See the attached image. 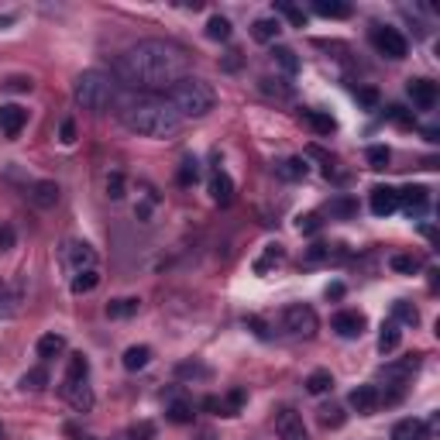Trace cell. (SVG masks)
I'll list each match as a JSON object with an SVG mask.
<instances>
[{
    "label": "cell",
    "instance_id": "cell-1",
    "mask_svg": "<svg viewBox=\"0 0 440 440\" xmlns=\"http://www.w3.org/2000/svg\"><path fill=\"white\" fill-rule=\"evenodd\" d=\"M114 73L131 90H145L148 97H159L172 90L179 80L190 76V55L176 41L145 38L131 48H124L114 59Z\"/></svg>",
    "mask_w": 440,
    "mask_h": 440
},
{
    "label": "cell",
    "instance_id": "cell-2",
    "mask_svg": "<svg viewBox=\"0 0 440 440\" xmlns=\"http://www.w3.org/2000/svg\"><path fill=\"white\" fill-rule=\"evenodd\" d=\"M120 124L138 134V138H155V141H165V138H176L183 131V118L176 114V107L162 97H138L131 100L124 111H120Z\"/></svg>",
    "mask_w": 440,
    "mask_h": 440
},
{
    "label": "cell",
    "instance_id": "cell-3",
    "mask_svg": "<svg viewBox=\"0 0 440 440\" xmlns=\"http://www.w3.org/2000/svg\"><path fill=\"white\" fill-rule=\"evenodd\" d=\"M169 104L176 107L179 118H203V114L213 111L217 93H213V86L206 80H200V76H186V80H179L169 90Z\"/></svg>",
    "mask_w": 440,
    "mask_h": 440
},
{
    "label": "cell",
    "instance_id": "cell-4",
    "mask_svg": "<svg viewBox=\"0 0 440 440\" xmlns=\"http://www.w3.org/2000/svg\"><path fill=\"white\" fill-rule=\"evenodd\" d=\"M76 104H80L83 111H93V114H104L111 104H114V97H118V86L114 80L107 76V73H100V69H86L80 80H76Z\"/></svg>",
    "mask_w": 440,
    "mask_h": 440
},
{
    "label": "cell",
    "instance_id": "cell-5",
    "mask_svg": "<svg viewBox=\"0 0 440 440\" xmlns=\"http://www.w3.org/2000/svg\"><path fill=\"white\" fill-rule=\"evenodd\" d=\"M282 327H285L289 334H296V337H313V334H317V313H313L306 303H292V306H285V313H282Z\"/></svg>",
    "mask_w": 440,
    "mask_h": 440
},
{
    "label": "cell",
    "instance_id": "cell-6",
    "mask_svg": "<svg viewBox=\"0 0 440 440\" xmlns=\"http://www.w3.org/2000/svg\"><path fill=\"white\" fill-rule=\"evenodd\" d=\"M371 41H375V48H378L385 59H406V52H409L406 38H402L396 28H389V24H385V28L378 24V28L371 31Z\"/></svg>",
    "mask_w": 440,
    "mask_h": 440
},
{
    "label": "cell",
    "instance_id": "cell-7",
    "mask_svg": "<svg viewBox=\"0 0 440 440\" xmlns=\"http://www.w3.org/2000/svg\"><path fill=\"white\" fill-rule=\"evenodd\" d=\"M276 434H279V440H310L306 427H303V416L289 406L276 413Z\"/></svg>",
    "mask_w": 440,
    "mask_h": 440
},
{
    "label": "cell",
    "instance_id": "cell-8",
    "mask_svg": "<svg viewBox=\"0 0 440 440\" xmlns=\"http://www.w3.org/2000/svg\"><path fill=\"white\" fill-rule=\"evenodd\" d=\"M62 255H66V265H69V272L76 276V272H86V269H93L97 265V251L86 244V241H69L66 248H62Z\"/></svg>",
    "mask_w": 440,
    "mask_h": 440
},
{
    "label": "cell",
    "instance_id": "cell-9",
    "mask_svg": "<svg viewBox=\"0 0 440 440\" xmlns=\"http://www.w3.org/2000/svg\"><path fill=\"white\" fill-rule=\"evenodd\" d=\"M330 327H334L341 337H361L368 320H364V313H358V310H341V313L330 320Z\"/></svg>",
    "mask_w": 440,
    "mask_h": 440
},
{
    "label": "cell",
    "instance_id": "cell-10",
    "mask_svg": "<svg viewBox=\"0 0 440 440\" xmlns=\"http://www.w3.org/2000/svg\"><path fill=\"white\" fill-rule=\"evenodd\" d=\"M24 120H28V111H24V107H17V104H3V107H0V134L17 138L21 127H24Z\"/></svg>",
    "mask_w": 440,
    "mask_h": 440
},
{
    "label": "cell",
    "instance_id": "cell-11",
    "mask_svg": "<svg viewBox=\"0 0 440 440\" xmlns=\"http://www.w3.org/2000/svg\"><path fill=\"white\" fill-rule=\"evenodd\" d=\"M409 100L420 107V111H434V104H437V83L430 80H409Z\"/></svg>",
    "mask_w": 440,
    "mask_h": 440
},
{
    "label": "cell",
    "instance_id": "cell-12",
    "mask_svg": "<svg viewBox=\"0 0 440 440\" xmlns=\"http://www.w3.org/2000/svg\"><path fill=\"white\" fill-rule=\"evenodd\" d=\"M378 402H382V396H378V389H375V385H358V389L348 396V406H351L355 413H361V416L375 413V409H378Z\"/></svg>",
    "mask_w": 440,
    "mask_h": 440
},
{
    "label": "cell",
    "instance_id": "cell-13",
    "mask_svg": "<svg viewBox=\"0 0 440 440\" xmlns=\"http://www.w3.org/2000/svg\"><path fill=\"white\" fill-rule=\"evenodd\" d=\"M368 206H371V213H375V217H389V213L399 206V197H396V190H392V186H375V190H371Z\"/></svg>",
    "mask_w": 440,
    "mask_h": 440
},
{
    "label": "cell",
    "instance_id": "cell-14",
    "mask_svg": "<svg viewBox=\"0 0 440 440\" xmlns=\"http://www.w3.org/2000/svg\"><path fill=\"white\" fill-rule=\"evenodd\" d=\"M62 396L69 399L73 409H80V413H90V409H93V392H90L86 382H62Z\"/></svg>",
    "mask_w": 440,
    "mask_h": 440
},
{
    "label": "cell",
    "instance_id": "cell-15",
    "mask_svg": "<svg viewBox=\"0 0 440 440\" xmlns=\"http://www.w3.org/2000/svg\"><path fill=\"white\" fill-rule=\"evenodd\" d=\"M430 437V427L423 423V420H399L396 427H392V440H427Z\"/></svg>",
    "mask_w": 440,
    "mask_h": 440
},
{
    "label": "cell",
    "instance_id": "cell-16",
    "mask_svg": "<svg viewBox=\"0 0 440 440\" xmlns=\"http://www.w3.org/2000/svg\"><path fill=\"white\" fill-rule=\"evenodd\" d=\"M210 200L220 203V206H227V203L234 200V183H231L227 172H213V179H210Z\"/></svg>",
    "mask_w": 440,
    "mask_h": 440
},
{
    "label": "cell",
    "instance_id": "cell-17",
    "mask_svg": "<svg viewBox=\"0 0 440 440\" xmlns=\"http://www.w3.org/2000/svg\"><path fill=\"white\" fill-rule=\"evenodd\" d=\"M396 197H399V206H406V213L413 217V213H423V206H427V190L423 186H406V190H396Z\"/></svg>",
    "mask_w": 440,
    "mask_h": 440
},
{
    "label": "cell",
    "instance_id": "cell-18",
    "mask_svg": "<svg viewBox=\"0 0 440 440\" xmlns=\"http://www.w3.org/2000/svg\"><path fill=\"white\" fill-rule=\"evenodd\" d=\"M299 118L306 120V124H310V127H313L320 138H330V134L337 131V120L330 118V114H323V111H303Z\"/></svg>",
    "mask_w": 440,
    "mask_h": 440
},
{
    "label": "cell",
    "instance_id": "cell-19",
    "mask_svg": "<svg viewBox=\"0 0 440 440\" xmlns=\"http://www.w3.org/2000/svg\"><path fill=\"white\" fill-rule=\"evenodd\" d=\"M31 203L35 206H55L59 203V186L52 183V179H41L31 186Z\"/></svg>",
    "mask_w": 440,
    "mask_h": 440
},
{
    "label": "cell",
    "instance_id": "cell-20",
    "mask_svg": "<svg viewBox=\"0 0 440 440\" xmlns=\"http://www.w3.org/2000/svg\"><path fill=\"white\" fill-rule=\"evenodd\" d=\"M276 176L285 179V183H299V179H306V159H282L276 165Z\"/></svg>",
    "mask_w": 440,
    "mask_h": 440
},
{
    "label": "cell",
    "instance_id": "cell-21",
    "mask_svg": "<svg viewBox=\"0 0 440 440\" xmlns=\"http://www.w3.org/2000/svg\"><path fill=\"white\" fill-rule=\"evenodd\" d=\"M62 351H66V337H62V334H45V337H38V358L41 361L59 358Z\"/></svg>",
    "mask_w": 440,
    "mask_h": 440
},
{
    "label": "cell",
    "instance_id": "cell-22",
    "mask_svg": "<svg viewBox=\"0 0 440 440\" xmlns=\"http://www.w3.org/2000/svg\"><path fill=\"white\" fill-rule=\"evenodd\" d=\"M399 341H402L399 323H396V320L382 323V334H378V351H382V355H392V351L399 348Z\"/></svg>",
    "mask_w": 440,
    "mask_h": 440
},
{
    "label": "cell",
    "instance_id": "cell-23",
    "mask_svg": "<svg viewBox=\"0 0 440 440\" xmlns=\"http://www.w3.org/2000/svg\"><path fill=\"white\" fill-rule=\"evenodd\" d=\"M282 31V24L276 17H258L255 24H251V38L255 41H276Z\"/></svg>",
    "mask_w": 440,
    "mask_h": 440
},
{
    "label": "cell",
    "instance_id": "cell-24",
    "mask_svg": "<svg viewBox=\"0 0 440 440\" xmlns=\"http://www.w3.org/2000/svg\"><path fill=\"white\" fill-rule=\"evenodd\" d=\"M148 361H152V348H148V344H134V348L124 351V368H127V371H138V368H145Z\"/></svg>",
    "mask_w": 440,
    "mask_h": 440
},
{
    "label": "cell",
    "instance_id": "cell-25",
    "mask_svg": "<svg viewBox=\"0 0 440 440\" xmlns=\"http://www.w3.org/2000/svg\"><path fill=\"white\" fill-rule=\"evenodd\" d=\"M334 389V375L327 371V368H317L310 378H306V392L310 396H323V392H330Z\"/></svg>",
    "mask_w": 440,
    "mask_h": 440
},
{
    "label": "cell",
    "instance_id": "cell-26",
    "mask_svg": "<svg viewBox=\"0 0 440 440\" xmlns=\"http://www.w3.org/2000/svg\"><path fill=\"white\" fill-rule=\"evenodd\" d=\"M313 10L320 14V17H351V3H341V0H317L313 3Z\"/></svg>",
    "mask_w": 440,
    "mask_h": 440
},
{
    "label": "cell",
    "instance_id": "cell-27",
    "mask_svg": "<svg viewBox=\"0 0 440 440\" xmlns=\"http://www.w3.org/2000/svg\"><path fill=\"white\" fill-rule=\"evenodd\" d=\"M389 265H392V272H399V276H416V272L423 269V262H420L416 255H392Z\"/></svg>",
    "mask_w": 440,
    "mask_h": 440
},
{
    "label": "cell",
    "instance_id": "cell-28",
    "mask_svg": "<svg viewBox=\"0 0 440 440\" xmlns=\"http://www.w3.org/2000/svg\"><path fill=\"white\" fill-rule=\"evenodd\" d=\"M138 299H114V303H107V317L111 320H124V317H134L138 313Z\"/></svg>",
    "mask_w": 440,
    "mask_h": 440
},
{
    "label": "cell",
    "instance_id": "cell-29",
    "mask_svg": "<svg viewBox=\"0 0 440 440\" xmlns=\"http://www.w3.org/2000/svg\"><path fill=\"white\" fill-rule=\"evenodd\" d=\"M206 38L227 41V38H231V21H227V17H220V14H213V17L206 21Z\"/></svg>",
    "mask_w": 440,
    "mask_h": 440
},
{
    "label": "cell",
    "instance_id": "cell-30",
    "mask_svg": "<svg viewBox=\"0 0 440 440\" xmlns=\"http://www.w3.org/2000/svg\"><path fill=\"white\" fill-rule=\"evenodd\" d=\"M97 282H100L97 269L76 272V276H73V292H76V296H83V292H93V289H97Z\"/></svg>",
    "mask_w": 440,
    "mask_h": 440
},
{
    "label": "cell",
    "instance_id": "cell-31",
    "mask_svg": "<svg viewBox=\"0 0 440 440\" xmlns=\"http://www.w3.org/2000/svg\"><path fill=\"white\" fill-rule=\"evenodd\" d=\"M176 179H179V186H193V183L200 179V162H197V159H183L179 172H176Z\"/></svg>",
    "mask_w": 440,
    "mask_h": 440
},
{
    "label": "cell",
    "instance_id": "cell-32",
    "mask_svg": "<svg viewBox=\"0 0 440 440\" xmlns=\"http://www.w3.org/2000/svg\"><path fill=\"white\" fill-rule=\"evenodd\" d=\"M165 413H169V420H172V423H190V420H193V406H190L186 399H172Z\"/></svg>",
    "mask_w": 440,
    "mask_h": 440
},
{
    "label": "cell",
    "instance_id": "cell-33",
    "mask_svg": "<svg viewBox=\"0 0 440 440\" xmlns=\"http://www.w3.org/2000/svg\"><path fill=\"white\" fill-rule=\"evenodd\" d=\"M272 59L279 62L285 73H296V69H299V59H296V52H292V48H285V45H276V48H272Z\"/></svg>",
    "mask_w": 440,
    "mask_h": 440
},
{
    "label": "cell",
    "instance_id": "cell-34",
    "mask_svg": "<svg viewBox=\"0 0 440 440\" xmlns=\"http://www.w3.org/2000/svg\"><path fill=\"white\" fill-rule=\"evenodd\" d=\"M48 385V371L45 368H31V371H24V378H21V389H28V392H38Z\"/></svg>",
    "mask_w": 440,
    "mask_h": 440
},
{
    "label": "cell",
    "instance_id": "cell-35",
    "mask_svg": "<svg viewBox=\"0 0 440 440\" xmlns=\"http://www.w3.org/2000/svg\"><path fill=\"white\" fill-rule=\"evenodd\" d=\"M86 375H90V361L83 358V355H73L69 358V371H66V382H86Z\"/></svg>",
    "mask_w": 440,
    "mask_h": 440
},
{
    "label": "cell",
    "instance_id": "cell-36",
    "mask_svg": "<svg viewBox=\"0 0 440 440\" xmlns=\"http://www.w3.org/2000/svg\"><path fill=\"white\" fill-rule=\"evenodd\" d=\"M392 317H396V320H402V323H413V327L420 323L416 306H413V303H406V299H396V303H392Z\"/></svg>",
    "mask_w": 440,
    "mask_h": 440
},
{
    "label": "cell",
    "instance_id": "cell-37",
    "mask_svg": "<svg viewBox=\"0 0 440 440\" xmlns=\"http://www.w3.org/2000/svg\"><path fill=\"white\" fill-rule=\"evenodd\" d=\"M282 262V248L279 244H269V251H265V258H258L255 262V272H269L272 265H279Z\"/></svg>",
    "mask_w": 440,
    "mask_h": 440
},
{
    "label": "cell",
    "instance_id": "cell-38",
    "mask_svg": "<svg viewBox=\"0 0 440 440\" xmlns=\"http://www.w3.org/2000/svg\"><path fill=\"white\" fill-rule=\"evenodd\" d=\"M241 402H244V392H241V389H234L227 399H220V409H217V413H220V416H238Z\"/></svg>",
    "mask_w": 440,
    "mask_h": 440
},
{
    "label": "cell",
    "instance_id": "cell-39",
    "mask_svg": "<svg viewBox=\"0 0 440 440\" xmlns=\"http://www.w3.org/2000/svg\"><path fill=\"white\" fill-rule=\"evenodd\" d=\"M320 423L327 427V430H337V427L344 423V413H341L337 406H323V409H320Z\"/></svg>",
    "mask_w": 440,
    "mask_h": 440
},
{
    "label": "cell",
    "instance_id": "cell-40",
    "mask_svg": "<svg viewBox=\"0 0 440 440\" xmlns=\"http://www.w3.org/2000/svg\"><path fill=\"white\" fill-rule=\"evenodd\" d=\"M389 159H392V155H389L385 145H371V148H368V165H371V169H385Z\"/></svg>",
    "mask_w": 440,
    "mask_h": 440
},
{
    "label": "cell",
    "instance_id": "cell-41",
    "mask_svg": "<svg viewBox=\"0 0 440 440\" xmlns=\"http://www.w3.org/2000/svg\"><path fill=\"white\" fill-rule=\"evenodd\" d=\"M124 440H155V427L145 420V423H134L127 434H124Z\"/></svg>",
    "mask_w": 440,
    "mask_h": 440
},
{
    "label": "cell",
    "instance_id": "cell-42",
    "mask_svg": "<svg viewBox=\"0 0 440 440\" xmlns=\"http://www.w3.org/2000/svg\"><path fill=\"white\" fill-rule=\"evenodd\" d=\"M276 10H279V14H285V17H289V21H292L296 28H303V24H306V14H303L299 7H292V3H285V0H282V3H276Z\"/></svg>",
    "mask_w": 440,
    "mask_h": 440
},
{
    "label": "cell",
    "instance_id": "cell-43",
    "mask_svg": "<svg viewBox=\"0 0 440 440\" xmlns=\"http://www.w3.org/2000/svg\"><path fill=\"white\" fill-rule=\"evenodd\" d=\"M358 206H355V200H348V197H341V200L330 203V217H351Z\"/></svg>",
    "mask_w": 440,
    "mask_h": 440
},
{
    "label": "cell",
    "instance_id": "cell-44",
    "mask_svg": "<svg viewBox=\"0 0 440 440\" xmlns=\"http://www.w3.org/2000/svg\"><path fill=\"white\" fill-rule=\"evenodd\" d=\"M107 197H111V200H120V197H124V176H120V172H111V176H107Z\"/></svg>",
    "mask_w": 440,
    "mask_h": 440
},
{
    "label": "cell",
    "instance_id": "cell-45",
    "mask_svg": "<svg viewBox=\"0 0 440 440\" xmlns=\"http://www.w3.org/2000/svg\"><path fill=\"white\" fill-rule=\"evenodd\" d=\"M3 90H10V93H28V90H31V80H28V76H10V80L3 83Z\"/></svg>",
    "mask_w": 440,
    "mask_h": 440
},
{
    "label": "cell",
    "instance_id": "cell-46",
    "mask_svg": "<svg viewBox=\"0 0 440 440\" xmlns=\"http://www.w3.org/2000/svg\"><path fill=\"white\" fill-rule=\"evenodd\" d=\"M296 227H299L303 234H313V231L320 227V217H317V213H306V217H299V224H296Z\"/></svg>",
    "mask_w": 440,
    "mask_h": 440
},
{
    "label": "cell",
    "instance_id": "cell-47",
    "mask_svg": "<svg viewBox=\"0 0 440 440\" xmlns=\"http://www.w3.org/2000/svg\"><path fill=\"white\" fill-rule=\"evenodd\" d=\"M59 134H62V145H73V141H76V124H73V120H62V131H59Z\"/></svg>",
    "mask_w": 440,
    "mask_h": 440
},
{
    "label": "cell",
    "instance_id": "cell-48",
    "mask_svg": "<svg viewBox=\"0 0 440 440\" xmlns=\"http://www.w3.org/2000/svg\"><path fill=\"white\" fill-rule=\"evenodd\" d=\"M358 100L364 107H378V90H358Z\"/></svg>",
    "mask_w": 440,
    "mask_h": 440
},
{
    "label": "cell",
    "instance_id": "cell-49",
    "mask_svg": "<svg viewBox=\"0 0 440 440\" xmlns=\"http://www.w3.org/2000/svg\"><path fill=\"white\" fill-rule=\"evenodd\" d=\"M14 248V227H0V251Z\"/></svg>",
    "mask_w": 440,
    "mask_h": 440
},
{
    "label": "cell",
    "instance_id": "cell-50",
    "mask_svg": "<svg viewBox=\"0 0 440 440\" xmlns=\"http://www.w3.org/2000/svg\"><path fill=\"white\" fill-rule=\"evenodd\" d=\"M179 375H203V378H206L210 371H206V368H200V364H179Z\"/></svg>",
    "mask_w": 440,
    "mask_h": 440
},
{
    "label": "cell",
    "instance_id": "cell-51",
    "mask_svg": "<svg viewBox=\"0 0 440 440\" xmlns=\"http://www.w3.org/2000/svg\"><path fill=\"white\" fill-rule=\"evenodd\" d=\"M3 303H14V299H10V296H7V289L0 285V313H3V317H10V310H7Z\"/></svg>",
    "mask_w": 440,
    "mask_h": 440
},
{
    "label": "cell",
    "instance_id": "cell-52",
    "mask_svg": "<svg viewBox=\"0 0 440 440\" xmlns=\"http://www.w3.org/2000/svg\"><path fill=\"white\" fill-rule=\"evenodd\" d=\"M66 434H69V437H73V440H93V437H90V434H83V430H76L73 423L66 427Z\"/></svg>",
    "mask_w": 440,
    "mask_h": 440
},
{
    "label": "cell",
    "instance_id": "cell-53",
    "mask_svg": "<svg viewBox=\"0 0 440 440\" xmlns=\"http://www.w3.org/2000/svg\"><path fill=\"white\" fill-rule=\"evenodd\" d=\"M327 296H330V299H341V296H344V285H341V282H334V285L327 289Z\"/></svg>",
    "mask_w": 440,
    "mask_h": 440
},
{
    "label": "cell",
    "instance_id": "cell-54",
    "mask_svg": "<svg viewBox=\"0 0 440 440\" xmlns=\"http://www.w3.org/2000/svg\"><path fill=\"white\" fill-rule=\"evenodd\" d=\"M197 440H217V437H213V434H200V437H197Z\"/></svg>",
    "mask_w": 440,
    "mask_h": 440
},
{
    "label": "cell",
    "instance_id": "cell-55",
    "mask_svg": "<svg viewBox=\"0 0 440 440\" xmlns=\"http://www.w3.org/2000/svg\"><path fill=\"white\" fill-rule=\"evenodd\" d=\"M0 437H3V430H0Z\"/></svg>",
    "mask_w": 440,
    "mask_h": 440
}]
</instances>
